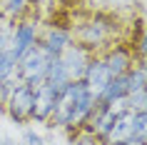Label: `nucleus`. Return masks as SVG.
<instances>
[{"label":"nucleus","mask_w":147,"mask_h":145,"mask_svg":"<svg viewBox=\"0 0 147 145\" xmlns=\"http://www.w3.org/2000/svg\"><path fill=\"white\" fill-rule=\"evenodd\" d=\"M92 55H95V53H90L87 48L78 45V43H72V45L65 48L57 58H60V63L65 65L70 80H82V75H85V70H87V63H90V58H92Z\"/></svg>","instance_id":"8"},{"label":"nucleus","mask_w":147,"mask_h":145,"mask_svg":"<svg viewBox=\"0 0 147 145\" xmlns=\"http://www.w3.org/2000/svg\"><path fill=\"white\" fill-rule=\"evenodd\" d=\"M38 40H40V23L38 20L23 18V20L13 23V28H10V50H13L18 58L25 55L30 48H35Z\"/></svg>","instance_id":"4"},{"label":"nucleus","mask_w":147,"mask_h":145,"mask_svg":"<svg viewBox=\"0 0 147 145\" xmlns=\"http://www.w3.org/2000/svg\"><path fill=\"white\" fill-rule=\"evenodd\" d=\"M15 68H18V55L13 50H3L0 53V80H5V78H13L15 75Z\"/></svg>","instance_id":"17"},{"label":"nucleus","mask_w":147,"mask_h":145,"mask_svg":"<svg viewBox=\"0 0 147 145\" xmlns=\"http://www.w3.org/2000/svg\"><path fill=\"white\" fill-rule=\"evenodd\" d=\"M127 108L132 113H140V110H147V88L142 90H135L127 95Z\"/></svg>","instance_id":"18"},{"label":"nucleus","mask_w":147,"mask_h":145,"mask_svg":"<svg viewBox=\"0 0 147 145\" xmlns=\"http://www.w3.org/2000/svg\"><path fill=\"white\" fill-rule=\"evenodd\" d=\"M23 138H25V143H28V145H45V140H42L35 130H25Z\"/></svg>","instance_id":"21"},{"label":"nucleus","mask_w":147,"mask_h":145,"mask_svg":"<svg viewBox=\"0 0 147 145\" xmlns=\"http://www.w3.org/2000/svg\"><path fill=\"white\" fill-rule=\"evenodd\" d=\"M5 23H8V20H5V18L0 15V28H3V25H5Z\"/></svg>","instance_id":"24"},{"label":"nucleus","mask_w":147,"mask_h":145,"mask_svg":"<svg viewBox=\"0 0 147 145\" xmlns=\"http://www.w3.org/2000/svg\"><path fill=\"white\" fill-rule=\"evenodd\" d=\"M45 83H50L55 88V90H62L67 83H72L67 75V70H65V65L60 63V58H53L50 60V65H47V75H45Z\"/></svg>","instance_id":"14"},{"label":"nucleus","mask_w":147,"mask_h":145,"mask_svg":"<svg viewBox=\"0 0 147 145\" xmlns=\"http://www.w3.org/2000/svg\"><path fill=\"white\" fill-rule=\"evenodd\" d=\"M50 55L42 50L40 45L30 48L25 55L18 58V68H15V78L23 85H30V88H38L40 83H45L47 75V65H50Z\"/></svg>","instance_id":"2"},{"label":"nucleus","mask_w":147,"mask_h":145,"mask_svg":"<svg viewBox=\"0 0 147 145\" xmlns=\"http://www.w3.org/2000/svg\"><path fill=\"white\" fill-rule=\"evenodd\" d=\"M70 30H72V43L87 48L90 53H102L117 43V20L107 13H92Z\"/></svg>","instance_id":"1"},{"label":"nucleus","mask_w":147,"mask_h":145,"mask_svg":"<svg viewBox=\"0 0 147 145\" xmlns=\"http://www.w3.org/2000/svg\"><path fill=\"white\" fill-rule=\"evenodd\" d=\"M120 145H142V143H137V140H127V143H120Z\"/></svg>","instance_id":"23"},{"label":"nucleus","mask_w":147,"mask_h":145,"mask_svg":"<svg viewBox=\"0 0 147 145\" xmlns=\"http://www.w3.org/2000/svg\"><path fill=\"white\" fill-rule=\"evenodd\" d=\"M32 103H35V90L30 85H18L15 90L10 93V98L5 100V113L15 125H25V123H32Z\"/></svg>","instance_id":"3"},{"label":"nucleus","mask_w":147,"mask_h":145,"mask_svg":"<svg viewBox=\"0 0 147 145\" xmlns=\"http://www.w3.org/2000/svg\"><path fill=\"white\" fill-rule=\"evenodd\" d=\"M127 93H130V88H127V78H125V75L112 78V80H110V85L105 88V93L100 95V103L112 105V103H117V100L127 98Z\"/></svg>","instance_id":"13"},{"label":"nucleus","mask_w":147,"mask_h":145,"mask_svg":"<svg viewBox=\"0 0 147 145\" xmlns=\"http://www.w3.org/2000/svg\"><path fill=\"white\" fill-rule=\"evenodd\" d=\"M125 78H127V88H130V93H135V90H142V88H147V73L142 68H140L137 63L132 65L127 73H125ZM127 93V95H130Z\"/></svg>","instance_id":"15"},{"label":"nucleus","mask_w":147,"mask_h":145,"mask_svg":"<svg viewBox=\"0 0 147 145\" xmlns=\"http://www.w3.org/2000/svg\"><path fill=\"white\" fill-rule=\"evenodd\" d=\"M0 145H3V135H0Z\"/></svg>","instance_id":"25"},{"label":"nucleus","mask_w":147,"mask_h":145,"mask_svg":"<svg viewBox=\"0 0 147 145\" xmlns=\"http://www.w3.org/2000/svg\"><path fill=\"white\" fill-rule=\"evenodd\" d=\"M132 140L147 145V110L132 115Z\"/></svg>","instance_id":"16"},{"label":"nucleus","mask_w":147,"mask_h":145,"mask_svg":"<svg viewBox=\"0 0 147 145\" xmlns=\"http://www.w3.org/2000/svg\"><path fill=\"white\" fill-rule=\"evenodd\" d=\"M115 115H117V110H115L112 105L97 100L95 108H92V113L87 115V120H85L82 128L90 130L95 138H100V143H102V138L107 135V130H110V125H112V120H115Z\"/></svg>","instance_id":"10"},{"label":"nucleus","mask_w":147,"mask_h":145,"mask_svg":"<svg viewBox=\"0 0 147 145\" xmlns=\"http://www.w3.org/2000/svg\"><path fill=\"white\" fill-rule=\"evenodd\" d=\"M110 80H112V75H110V70H107V65H105V60H102V55L95 53L92 58H90V63H87L82 83L87 85V90L92 93L95 98L100 100V95L105 93V88L110 85Z\"/></svg>","instance_id":"7"},{"label":"nucleus","mask_w":147,"mask_h":145,"mask_svg":"<svg viewBox=\"0 0 147 145\" xmlns=\"http://www.w3.org/2000/svg\"><path fill=\"white\" fill-rule=\"evenodd\" d=\"M35 90V103H32V123H47L57 103V93L50 83H40Z\"/></svg>","instance_id":"9"},{"label":"nucleus","mask_w":147,"mask_h":145,"mask_svg":"<svg viewBox=\"0 0 147 145\" xmlns=\"http://www.w3.org/2000/svg\"><path fill=\"white\" fill-rule=\"evenodd\" d=\"M102 60H105V65H107V70H110V75L112 78H120V75H125L127 70L135 65V48L132 45H127V43H122V40H117L115 45H110L107 50H102Z\"/></svg>","instance_id":"5"},{"label":"nucleus","mask_w":147,"mask_h":145,"mask_svg":"<svg viewBox=\"0 0 147 145\" xmlns=\"http://www.w3.org/2000/svg\"><path fill=\"white\" fill-rule=\"evenodd\" d=\"M70 140L75 145H102L100 143V138H95L90 130H85V128H80V130H75V133H70Z\"/></svg>","instance_id":"19"},{"label":"nucleus","mask_w":147,"mask_h":145,"mask_svg":"<svg viewBox=\"0 0 147 145\" xmlns=\"http://www.w3.org/2000/svg\"><path fill=\"white\" fill-rule=\"evenodd\" d=\"M135 55H142V53H147V25L142 28V33H140V38H137V43H135Z\"/></svg>","instance_id":"20"},{"label":"nucleus","mask_w":147,"mask_h":145,"mask_svg":"<svg viewBox=\"0 0 147 145\" xmlns=\"http://www.w3.org/2000/svg\"><path fill=\"white\" fill-rule=\"evenodd\" d=\"M132 115H135L132 110H120L110 125L107 135L102 138V145H120L132 140Z\"/></svg>","instance_id":"11"},{"label":"nucleus","mask_w":147,"mask_h":145,"mask_svg":"<svg viewBox=\"0 0 147 145\" xmlns=\"http://www.w3.org/2000/svg\"><path fill=\"white\" fill-rule=\"evenodd\" d=\"M38 45L42 48L50 58H57L65 48L72 45V30L65 28V25H45V28L40 30Z\"/></svg>","instance_id":"6"},{"label":"nucleus","mask_w":147,"mask_h":145,"mask_svg":"<svg viewBox=\"0 0 147 145\" xmlns=\"http://www.w3.org/2000/svg\"><path fill=\"white\" fill-rule=\"evenodd\" d=\"M30 8H32V0H0V15L8 23H18V20L28 18Z\"/></svg>","instance_id":"12"},{"label":"nucleus","mask_w":147,"mask_h":145,"mask_svg":"<svg viewBox=\"0 0 147 145\" xmlns=\"http://www.w3.org/2000/svg\"><path fill=\"white\" fill-rule=\"evenodd\" d=\"M135 63H137L140 68H142V70H145V73H147V53H142V55H137V58H135Z\"/></svg>","instance_id":"22"}]
</instances>
